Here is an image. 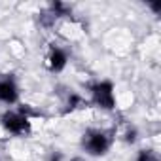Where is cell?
<instances>
[{
  "instance_id": "cell-1",
  "label": "cell",
  "mask_w": 161,
  "mask_h": 161,
  "mask_svg": "<svg viewBox=\"0 0 161 161\" xmlns=\"http://www.w3.org/2000/svg\"><path fill=\"white\" fill-rule=\"evenodd\" d=\"M84 148L91 155H104L110 148V136L103 131H87L84 136Z\"/></svg>"
},
{
  "instance_id": "cell-2",
  "label": "cell",
  "mask_w": 161,
  "mask_h": 161,
  "mask_svg": "<svg viewBox=\"0 0 161 161\" xmlns=\"http://www.w3.org/2000/svg\"><path fill=\"white\" fill-rule=\"evenodd\" d=\"M93 93V103L104 110H112L116 104V97H114V86L110 82H99L91 87Z\"/></svg>"
},
{
  "instance_id": "cell-3",
  "label": "cell",
  "mask_w": 161,
  "mask_h": 161,
  "mask_svg": "<svg viewBox=\"0 0 161 161\" xmlns=\"http://www.w3.org/2000/svg\"><path fill=\"white\" fill-rule=\"evenodd\" d=\"M2 125L6 131L14 135H27L31 131V121L21 112H6L2 116Z\"/></svg>"
},
{
  "instance_id": "cell-4",
  "label": "cell",
  "mask_w": 161,
  "mask_h": 161,
  "mask_svg": "<svg viewBox=\"0 0 161 161\" xmlns=\"http://www.w3.org/2000/svg\"><path fill=\"white\" fill-rule=\"evenodd\" d=\"M17 97H19V89H17L14 80L12 78L0 80V103L14 104V103H17Z\"/></svg>"
},
{
  "instance_id": "cell-5",
  "label": "cell",
  "mask_w": 161,
  "mask_h": 161,
  "mask_svg": "<svg viewBox=\"0 0 161 161\" xmlns=\"http://www.w3.org/2000/svg\"><path fill=\"white\" fill-rule=\"evenodd\" d=\"M66 61H68V57H66V53L61 49V47H51V51H49V55L46 57V64H47V68L51 70V72H61L64 66H66Z\"/></svg>"
},
{
  "instance_id": "cell-6",
  "label": "cell",
  "mask_w": 161,
  "mask_h": 161,
  "mask_svg": "<svg viewBox=\"0 0 161 161\" xmlns=\"http://www.w3.org/2000/svg\"><path fill=\"white\" fill-rule=\"evenodd\" d=\"M136 161H159V157L152 150H140L138 155H136Z\"/></svg>"
},
{
  "instance_id": "cell-7",
  "label": "cell",
  "mask_w": 161,
  "mask_h": 161,
  "mask_svg": "<svg viewBox=\"0 0 161 161\" xmlns=\"http://www.w3.org/2000/svg\"><path fill=\"white\" fill-rule=\"evenodd\" d=\"M51 12H53V15H66V6L63 4V2H53L51 4Z\"/></svg>"
},
{
  "instance_id": "cell-8",
  "label": "cell",
  "mask_w": 161,
  "mask_h": 161,
  "mask_svg": "<svg viewBox=\"0 0 161 161\" xmlns=\"http://www.w3.org/2000/svg\"><path fill=\"white\" fill-rule=\"evenodd\" d=\"M80 104H82V99H80L78 95H70V99H68V110H74Z\"/></svg>"
},
{
  "instance_id": "cell-9",
  "label": "cell",
  "mask_w": 161,
  "mask_h": 161,
  "mask_svg": "<svg viewBox=\"0 0 161 161\" xmlns=\"http://www.w3.org/2000/svg\"><path fill=\"white\" fill-rule=\"evenodd\" d=\"M135 138H136V131H135V129L127 131V136H125V140H127V142H135Z\"/></svg>"
},
{
  "instance_id": "cell-10",
  "label": "cell",
  "mask_w": 161,
  "mask_h": 161,
  "mask_svg": "<svg viewBox=\"0 0 161 161\" xmlns=\"http://www.w3.org/2000/svg\"><path fill=\"white\" fill-rule=\"evenodd\" d=\"M150 8H152L155 14H159V12H161V2H159V0H157V2H150Z\"/></svg>"
},
{
  "instance_id": "cell-11",
  "label": "cell",
  "mask_w": 161,
  "mask_h": 161,
  "mask_svg": "<svg viewBox=\"0 0 161 161\" xmlns=\"http://www.w3.org/2000/svg\"><path fill=\"white\" fill-rule=\"evenodd\" d=\"M76 161H78V159H76Z\"/></svg>"
}]
</instances>
